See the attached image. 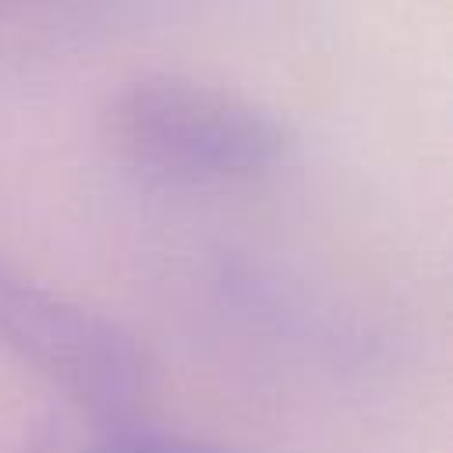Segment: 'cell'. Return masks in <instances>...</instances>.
I'll return each mask as SVG.
<instances>
[{
  "mask_svg": "<svg viewBox=\"0 0 453 453\" xmlns=\"http://www.w3.org/2000/svg\"><path fill=\"white\" fill-rule=\"evenodd\" d=\"M106 127L127 163L173 184H255L297 156V134L273 110L177 74L124 85Z\"/></svg>",
  "mask_w": 453,
  "mask_h": 453,
  "instance_id": "obj_1",
  "label": "cell"
},
{
  "mask_svg": "<svg viewBox=\"0 0 453 453\" xmlns=\"http://www.w3.org/2000/svg\"><path fill=\"white\" fill-rule=\"evenodd\" d=\"M0 343L103 425L127 421L149 389V361L120 326L25 280L4 258Z\"/></svg>",
  "mask_w": 453,
  "mask_h": 453,
  "instance_id": "obj_2",
  "label": "cell"
},
{
  "mask_svg": "<svg viewBox=\"0 0 453 453\" xmlns=\"http://www.w3.org/2000/svg\"><path fill=\"white\" fill-rule=\"evenodd\" d=\"M124 0H0L7 35H74L110 21Z\"/></svg>",
  "mask_w": 453,
  "mask_h": 453,
  "instance_id": "obj_3",
  "label": "cell"
},
{
  "mask_svg": "<svg viewBox=\"0 0 453 453\" xmlns=\"http://www.w3.org/2000/svg\"><path fill=\"white\" fill-rule=\"evenodd\" d=\"M92 453H234V449L209 442V439H191V435L131 425V418H127V421L106 425V432L92 446Z\"/></svg>",
  "mask_w": 453,
  "mask_h": 453,
  "instance_id": "obj_4",
  "label": "cell"
}]
</instances>
